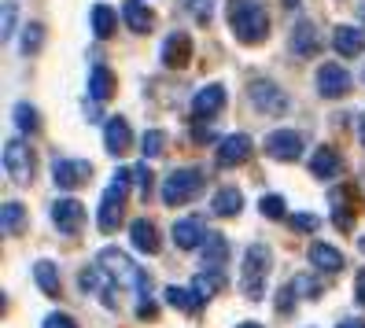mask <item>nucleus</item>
I'll return each mask as SVG.
<instances>
[{"label":"nucleus","instance_id":"obj_10","mask_svg":"<svg viewBox=\"0 0 365 328\" xmlns=\"http://www.w3.org/2000/svg\"><path fill=\"white\" fill-rule=\"evenodd\" d=\"M89 173H93V166L85 159H59L52 166V181L59 188H78L81 181H89Z\"/></svg>","mask_w":365,"mask_h":328},{"label":"nucleus","instance_id":"obj_25","mask_svg":"<svg viewBox=\"0 0 365 328\" xmlns=\"http://www.w3.org/2000/svg\"><path fill=\"white\" fill-rule=\"evenodd\" d=\"M240 203H244V195L236 192V188H222V192L210 200L214 214H222V217H229V214H240Z\"/></svg>","mask_w":365,"mask_h":328},{"label":"nucleus","instance_id":"obj_48","mask_svg":"<svg viewBox=\"0 0 365 328\" xmlns=\"http://www.w3.org/2000/svg\"><path fill=\"white\" fill-rule=\"evenodd\" d=\"M288 4H295V0H288Z\"/></svg>","mask_w":365,"mask_h":328},{"label":"nucleus","instance_id":"obj_22","mask_svg":"<svg viewBox=\"0 0 365 328\" xmlns=\"http://www.w3.org/2000/svg\"><path fill=\"white\" fill-rule=\"evenodd\" d=\"M122 19H125V26H130L133 34H148L152 23H155L152 11H148L140 0H125V4H122Z\"/></svg>","mask_w":365,"mask_h":328},{"label":"nucleus","instance_id":"obj_31","mask_svg":"<svg viewBox=\"0 0 365 328\" xmlns=\"http://www.w3.org/2000/svg\"><path fill=\"white\" fill-rule=\"evenodd\" d=\"M163 144H166V133H163V129H148V133L140 137V151H144L148 159L163 155Z\"/></svg>","mask_w":365,"mask_h":328},{"label":"nucleus","instance_id":"obj_21","mask_svg":"<svg viewBox=\"0 0 365 328\" xmlns=\"http://www.w3.org/2000/svg\"><path fill=\"white\" fill-rule=\"evenodd\" d=\"M310 262H314L317 273L321 270H325V273H339L343 270V255L336 247H329V244H321V240H317V244H310Z\"/></svg>","mask_w":365,"mask_h":328},{"label":"nucleus","instance_id":"obj_9","mask_svg":"<svg viewBox=\"0 0 365 328\" xmlns=\"http://www.w3.org/2000/svg\"><path fill=\"white\" fill-rule=\"evenodd\" d=\"M317 52H321V34H317V26L310 23V19H299L295 30H292V56L310 59V56H317Z\"/></svg>","mask_w":365,"mask_h":328},{"label":"nucleus","instance_id":"obj_24","mask_svg":"<svg viewBox=\"0 0 365 328\" xmlns=\"http://www.w3.org/2000/svg\"><path fill=\"white\" fill-rule=\"evenodd\" d=\"M89 23H93V34L96 37H111L115 34V8H107V4H96L93 11H89Z\"/></svg>","mask_w":365,"mask_h":328},{"label":"nucleus","instance_id":"obj_18","mask_svg":"<svg viewBox=\"0 0 365 328\" xmlns=\"http://www.w3.org/2000/svg\"><path fill=\"white\" fill-rule=\"evenodd\" d=\"M100 266L111 273V277H118V280H130V284H137L140 280V273L130 266V258H125L122 251H115V247H107V251H100Z\"/></svg>","mask_w":365,"mask_h":328},{"label":"nucleus","instance_id":"obj_3","mask_svg":"<svg viewBox=\"0 0 365 328\" xmlns=\"http://www.w3.org/2000/svg\"><path fill=\"white\" fill-rule=\"evenodd\" d=\"M133 181V170H118L115 173V185L103 192L100 200V229L103 232H115L118 222H122V203H125V188H130Z\"/></svg>","mask_w":365,"mask_h":328},{"label":"nucleus","instance_id":"obj_35","mask_svg":"<svg viewBox=\"0 0 365 328\" xmlns=\"http://www.w3.org/2000/svg\"><path fill=\"white\" fill-rule=\"evenodd\" d=\"M259 210H262L266 217H273V222H277V217H284V200H281V195H262Z\"/></svg>","mask_w":365,"mask_h":328},{"label":"nucleus","instance_id":"obj_29","mask_svg":"<svg viewBox=\"0 0 365 328\" xmlns=\"http://www.w3.org/2000/svg\"><path fill=\"white\" fill-rule=\"evenodd\" d=\"M222 284H225V277H222L218 270H203V273L196 277V284H192V288H196V295H200V299H210L214 292L222 288Z\"/></svg>","mask_w":365,"mask_h":328},{"label":"nucleus","instance_id":"obj_41","mask_svg":"<svg viewBox=\"0 0 365 328\" xmlns=\"http://www.w3.org/2000/svg\"><path fill=\"white\" fill-rule=\"evenodd\" d=\"M192 11H196L200 19H210V0H196V4H192Z\"/></svg>","mask_w":365,"mask_h":328},{"label":"nucleus","instance_id":"obj_19","mask_svg":"<svg viewBox=\"0 0 365 328\" xmlns=\"http://www.w3.org/2000/svg\"><path fill=\"white\" fill-rule=\"evenodd\" d=\"M188 59H192V41H188V34H170L166 45H163V63H166V67H185Z\"/></svg>","mask_w":365,"mask_h":328},{"label":"nucleus","instance_id":"obj_13","mask_svg":"<svg viewBox=\"0 0 365 328\" xmlns=\"http://www.w3.org/2000/svg\"><path fill=\"white\" fill-rule=\"evenodd\" d=\"M207 236H210V232H207V225L200 222V217H181V222L174 225V244L185 247V251H188V247H203Z\"/></svg>","mask_w":365,"mask_h":328},{"label":"nucleus","instance_id":"obj_20","mask_svg":"<svg viewBox=\"0 0 365 328\" xmlns=\"http://www.w3.org/2000/svg\"><path fill=\"white\" fill-rule=\"evenodd\" d=\"M310 170H314V178L332 181V178H339V155H336L332 148H317L314 155H310Z\"/></svg>","mask_w":365,"mask_h":328},{"label":"nucleus","instance_id":"obj_11","mask_svg":"<svg viewBox=\"0 0 365 328\" xmlns=\"http://www.w3.org/2000/svg\"><path fill=\"white\" fill-rule=\"evenodd\" d=\"M81 222H85V207L78 203V200H56L52 203V225L59 229V232H78L81 229Z\"/></svg>","mask_w":365,"mask_h":328},{"label":"nucleus","instance_id":"obj_16","mask_svg":"<svg viewBox=\"0 0 365 328\" xmlns=\"http://www.w3.org/2000/svg\"><path fill=\"white\" fill-rule=\"evenodd\" d=\"M222 107H225V89H222V85H203V89L192 96V111H196L200 118L218 115Z\"/></svg>","mask_w":365,"mask_h":328},{"label":"nucleus","instance_id":"obj_45","mask_svg":"<svg viewBox=\"0 0 365 328\" xmlns=\"http://www.w3.org/2000/svg\"><path fill=\"white\" fill-rule=\"evenodd\" d=\"M236 328H262V324H255V321H244V324H236Z\"/></svg>","mask_w":365,"mask_h":328},{"label":"nucleus","instance_id":"obj_4","mask_svg":"<svg viewBox=\"0 0 365 328\" xmlns=\"http://www.w3.org/2000/svg\"><path fill=\"white\" fill-rule=\"evenodd\" d=\"M200 188H203V170H196V166L174 170V173L166 178V185H163V203H166V207H181V203H188Z\"/></svg>","mask_w":365,"mask_h":328},{"label":"nucleus","instance_id":"obj_39","mask_svg":"<svg viewBox=\"0 0 365 328\" xmlns=\"http://www.w3.org/2000/svg\"><path fill=\"white\" fill-rule=\"evenodd\" d=\"M45 328H78V324H74L67 314H48V317H45Z\"/></svg>","mask_w":365,"mask_h":328},{"label":"nucleus","instance_id":"obj_34","mask_svg":"<svg viewBox=\"0 0 365 328\" xmlns=\"http://www.w3.org/2000/svg\"><path fill=\"white\" fill-rule=\"evenodd\" d=\"M15 122H19V129H23V133H34L37 129V111L30 103H19L15 107Z\"/></svg>","mask_w":365,"mask_h":328},{"label":"nucleus","instance_id":"obj_44","mask_svg":"<svg viewBox=\"0 0 365 328\" xmlns=\"http://www.w3.org/2000/svg\"><path fill=\"white\" fill-rule=\"evenodd\" d=\"M358 137H361V144H365V115L358 118Z\"/></svg>","mask_w":365,"mask_h":328},{"label":"nucleus","instance_id":"obj_15","mask_svg":"<svg viewBox=\"0 0 365 328\" xmlns=\"http://www.w3.org/2000/svg\"><path fill=\"white\" fill-rule=\"evenodd\" d=\"M103 144H107V151L111 155H122V151H130V144H133V133H130V125H125V118H107V125H103Z\"/></svg>","mask_w":365,"mask_h":328},{"label":"nucleus","instance_id":"obj_8","mask_svg":"<svg viewBox=\"0 0 365 328\" xmlns=\"http://www.w3.org/2000/svg\"><path fill=\"white\" fill-rule=\"evenodd\" d=\"M251 103L259 107L262 115H284L288 111V96L277 89L273 81H255L251 85Z\"/></svg>","mask_w":365,"mask_h":328},{"label":"nucleus","instance_id":"obj_27","mask_svg":"<svg viewBox=\"0 0 365 328\" xmlns=\"http://www.w3.org/2000/svg\"><path fill=\"white\" fill-rule=\"evenodd\" d=\"M34 277H37V284H41V292L59 295V270L52 266V262H45V258H41L37 266H34Z\"/></svg>","mask_w":365,"mask_h":328},{"label":"nucleus","instance_id":"obj_23","mask_svg":"<svg viewBox=\"0 0 365 328\" xmlns=\"http://www.w3.org/2000/svg\"><path fill=\"white\" fill-rule=\"evenodd\" d=\"M225 255H229L225 236L210 232V236H207V244H203V262H200V266H203V270H218L222 262H225Z\"/></svg>","mask_w":365,"mask_h":328},{"label":"nucleus","instance_id":"obj_14","mask_svg":"<svg viewBox=\"0 0 365 328\" xmlns=\"http://www.w3.org/2000/svg\"><path fill=\"white\" fill-rule=\"evenodd\" d=\"M332 48H336L343 59L361 56V52H365V30H358V26H336V34H332Z\"/></svg>","mask_w":365,"mask_h":328},{"label":"nucleus","instance_id":"obj_33","mask_svg":"<svg viewBox=\"0 0 365 328\" xmlns=\"http://www.w3.org/2000/svg\"><path fill=\"white\" fill-rule=\"evenodd\" d=\"M41 45H45V26L41 23H30V26H23V52H37Z\"/></svg>","mask_w":365,"mask_h":328},{"label":"nucleus","instance_id":"obj_42","mask_svg":"<svg viewBox=\"0 0 365 328\" xmlns=\"http://www.w3.org/2000/svg\"><path fill=\"white\" fill-rule=\"evenodd\" d=\"M358 302H365V270L358 273Z\"/></svg>","mask_w":365,"mask_h":328},{"label":"nucleus","instance_id":"obj_12","mask_svg":"<svg viewBox=\"0 0 365 328\" xmlns=\"http://www.w3.org/2000/svg\"><path fill=\"white\" fill-rule=\"evenodd\" d=\"M247 159H251V137L232 133V137L222 140V148H218V166H240V163H247Z\"/></svg>","mask_w":365,"mask_h":328},{"label":"nucleus","instance_id":"obj_47","mask_svg":"<svg viewBox=\"0 0 365 328\" xmlns=\"http://www.w3.org/2000/svg\"><path fill=\"white\" fill-rule=\"evenodd\" d=\"M361 19H365V0H361Z\"/></svg>","mask_w":365,"mask_h":328},{"label":"nucleus","instance_id":"obj_36","mask_svg":"<svg viewBox=\"0 0 365 328\" xmlns=\"http://www.w3.org/2000/svg\"><path fill=\"white\" fill-rule=\"evenodd\" d=\"M292 229L314 232V229H321V217H314V214H292Z\"/></svg>","mask_w":365,"mask_h":328},{"label":"nucleus","instance_id":"obj_1","mask_svg":"<svg viewBox=\"0 0 365 328\" xmlns=\"http://www.w3.org/2000/svg\"><path fill=\"white\" fill-rule=\"evenodd\" d=\"M229 26L244 45H259L269 34V15L255 0H229Z\"/></svg>","mask_w":365,"mask_h":328},{"label":"nucleus","instance_id":"obj_6","mask_svg":"<svg viewBox=\"0 0 365 328\" xmlns=\"http://www.w3.org/2000/svg\"><path fill=\"white\" fill-rule=\"evenodd\" d=\"M4 173L11 181L19 185H26L34 178V159H30V148L26 144H19V140H8L4 144Z\"/></svg>","mask_w":365,"mask_h":328},{"label":"nucleus","instance_id":"obj_37","mask_svg":"<svg viewBox=\"0 0 365 328\" xmlns=\"http://www.w3.org/2000/svg\"><path fill=\"white\" fill-rule=\"evenodd\" d=\"M288 306H295V284L292 280L281 288V299H277V310H281V314H288Z\"/></svg>","mask_w":365,"mask_h":328},{"label":"nucleus","instance_id":"obj_32","mask_svg":"<svg viewBox=\"0 0 365 328\" xmlns=\"http://www.w3.org/2000/svg\"><path fill=\"white\" fill-rule=\"evenodd\" d=\"M23 222H26V207L23 203H4V232L15 236Z\"/></svg>","mask_w":365,"mask_h":328},{"label":"nucleus","instance_id":"obj_30","mask_svg":"<svg viewBox=\"0 0 365 328\" xmlns=\"http://www.w3.org/2000/svg\"><path fill=\"white\" fill-rule=\"evenodd\" d=\"M107 277H111V273H107L103 266H85L81 277H78V284H81V292H100L103 284H107Z\"/></svg>","mask_w":365,"mask_h":328},{"label":"nucleus","instance_id":"obj_17","mask_svg":"<svg viewBox=\"0 0 365 328\" xmlns=\"http://www.w3.org/2000/svg\"><path fill=\"white\" fill-rule=\"evenodd\" d=\"M130 240H133V247L140 255H159V229L148 222V217H137V222L130 225Z\"/></svg>","mask_w":365,"mask_h":328},{"label":"nucleus","instance_id":"obj_2","mask_svg":"<svg viewBox=\"0 0 365 328\" xmlns=\"http://www.w3.org/2000/svg\"><path fill=\"white\" fill-rule=\"evenodd\" d=\"M269 262H273V255H269V247H262V244H251V247L244 251L240 288H244V295H247V299H262L266 277H269Z\"/></svg>","mask_w":365,"mask_h":328},{"label":"nucleus","instance_id":"obj_38","mask_svg":"<svg viewBox=\"0 0 365 328\" xmlns=\"http://www.w3.org/2000/svg\"><path fill=\"white\" fill-rule=\"evenodd\" d=\"M133 181H137V188H140V192H148V188H152V170H148V166L140 163V166L133 170Z\"/></svg>","mask_w":365,"mask_h":328},{"label":"nucleus","instance_id":"obj_46","mask_svg":"<svg viewBox=\"0 0 365 328\" xmlns=\"http://www.w3.org/2000/svg\"><path fill=\"white\" fill-rule=\"evenodd\" d=\"M358 244H361V251H365V236H361V240H358Z\"/></svg>","mask_w":365,"mask_h":328},{"label":"nucleus","instance_id":"obj_7","mask_svg":"<svg viewBox=\"0 0 365 328\" xmlns=\"http://www.w3.org/2000/svg\"><path fill=\"white\" fill-rule=\"evenodd\" d=\"M266 155H273L277 163H295L303 155V137L292 133V129H273L266 137Z\"/></svg>","mask_w":365,"mask_h":328},{"label":"nucleus","instance_id":"obj_5","mask_svg":"<svg viewBox=\"0 0 365 328\" xmlns=\"http://www.w3.org/2000/svg\"><path fill=\"white\" fill-rule=\"evenodd\" d=\"M317 93L325 96V100H339V96H347L351 93V74L339 67V63H321V71H317Z\"/></svg>","mask_w":365,"mask_h":328},{"label":"nucleus","instance_id":"obj_43","mask_svg":"<svg viewBox=\"0 0 365 328\" xmlns=\"http://www.w3.org/2000/svg\"><path fill=\"white\" fill-rule=\"evenodd\" d=\"M339 328H365V321H361V317H351V321H343Z\"/></svg>","mask_w":365,"mask_h":328},{"label":"nucleus","instance_id":"obj_40","mask_svg":"<svg viewBox=\"0 0 365 328\" xmlns=\"http://www.w3.org/2000/svg\"><path fill=\"white\" fill-rule=\"evenodd\" d=\"M11 30H15V4L8 0L4 4V37H11Z\"/></svg>","mask_w":365,"mask_h":328},{"label":"nucleus","instance_id":"obj_28","mask_svg":"<svg viewBox=\"0 0 365 328\" xmlns=\"http://www.w3.org/2000/svg\"><path fill=\"white\" fill-rule=\"evenodd\" d=\"M166 302L178 306V310H196L203 299L196 295V288H166Z\"/></svg>","mask_w":365,"mask_h":328},{"label":"nucleus","instance_id":"obj_26","mask_svg":"<svg viewBox=\"0 0 365 328\" xmlns=\"http://www.w3.org/2000/svg\"><path fill=\"white\" fill-rule=\"evenodd\" d=\"M111 89H115V74L107 71V67H96L93 78H89V96L93 100H107V96H111Z\"/></svg>","mask_w":365,"mask_h":328}]
</instances>
